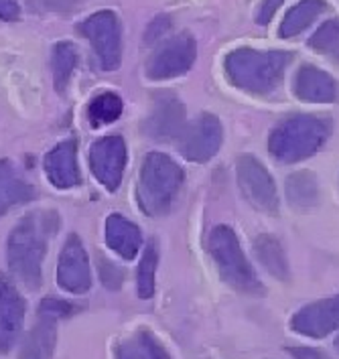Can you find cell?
<instances>
[{
    "label": "cell",
    "mask_w": 339,
    "mask_h": 359,
    "mask_svg": "<svg viewBox=\"0 0 339 359\" xmlns=\"http://www.w3.org/2000/svg\"><path fill=\"white\" fill-rule=\"evenodd\" d=\"M171 25H173V22H171V19L167 15L157 17V19L149 25L147 35H145V41H147V43H152V41H157V39H163L171 31Z\"/></svg>",
    "instance_id": "4dcf8cb0"
},
{
    "label": "cell",
    "mask_w": 339,
    "mask_h": 359,
    "mask_svg": "<svg viewBox=\"0 0 339 359\" xmlns=\"http://www.w3.org/2000/svg\"><path fill=\"white\" fill-rule=\"evenodd\" d=\"M183 185V169L169 154L149 152L140 165L136 183V201L147 215L169 213Z\"/></svg>",
    "instance_id": "3957f363"
},
{
    "label": "cell",
    "mask_w": 339,
    "mask_h": 359,
    "mask_svg": "<svg viewBox=\"0 0 339 359\" xmlns=\"http://www.w3.org/2000/svg\"><path fill=\"white\" fill-rule=\"evenodd\" d=\"M106 244L122 260H134L142 246V233L131 219L112 213L106 219Z\"/></svg>",
    "instance_id": "ac0fdd59"
},
{
    "label": "cell",
    "mask_w": 339,
    "mask_h": 359,
    "mask_svg": "<svg viewBox=\"0 0 339 359\" xmlns=\"http://www.w3.org/2000/svg\"><path fill=\"white\" fill-rule=\"evenodd\" d=\"M323 11H325V0H301V2H297L281 22V29H279L281 37H297L319 17Z\"/></svg>",
    "instance_id": "cb8c5ba5"
},
{
    "label": "cell",
    "mask_w": 339,
    "mask_h": 359,
    "mask_svg": "<svg viewBox=\"0 0 339 359\" xmlns=\"http://www.w3.org/2000/svg\"><path fill=\"white\" fill-rule=\"evenodd\" d=\"M29 6L37 13L69 15L84 6V0H29Z\"/></svg>",
    "instance_id": "f1b7e54d"
},
{
    "label": "cell",
    "mask_w": 339,
    "mask_h": 359,
    "mask_svg": "<svg viewBox=\"0 0 339 359\" xmlns=\"http://www.w3.org/2000/svg\"><path fill=\"white\" fill-rule=\"evenodd\" d=\"M236 172H238V185L242 189V195L252 208L262 211L266 215L279 213L277 183L256 156L252 154L240 156L236 165Z\"/></svg>",
    "instance_id": "ba28073f"
},
{
    "label": "cell",
    "mask_w": 339,
    "mask_h": 359,
    "mask_svg": "<svg viewBox=\"0 0 339 359\" xmlns=\"http://www.w3.org/2000/svg\"><path fill=\"white\" fill-rule=\"evenodd\" d=\"M145 134L154 140L169 142L179 138L185 128V106L173 94H161L154 97L152 110L145 120Z\"/></svg>",
    "instance_id": "5bb4252c"
},
{
    "label": "cell",
    "mask_w": 339,
    "mask_h": 359,
    "mask_svg": "<svg viewBox=\"0 0 339 359\" xmlns=\"http://www.w3.org/2000/svg\"><path fill=\"white\" fill-rule=\"evenodd\" d=\"M57 284L72 294H86L92 288V268L81 238L72 233L61 248L57 262Z\"/></svg>",
    "instance_id": "8fae6325"
},
{
    "label": "cell",
    "mask_w": 339,
    "mask_h": 359,
    "mask_svg": "<svg viewBox=\"0 0 339 359\" xmlns=\"http://www.w3.org/2000/svg\"><path fill=\"white\" fill-rule=\"evenodd\" d=\"M309 47L319 55L339 61V20H325L309 39Z\"/></svg>",
    "instance_id": "4316f807"
},
{
    "label": "cell",
    "mask_w": 339,
    "mask_h": 359,
    "mask_svg": "<svg viewBox=\"0 0 339 359\" xmlns=\"http://www.w3.org/2000/svg\"><path fill=\"white\" fill-rule=\"evenodd\" d=\"M286 351L295 359H329L325 353H321L319 349H313V347H288Z\"/></svg>",
    "instance_id": "836d02e7"
},
{
    "label": "cell",
    "mask_w": 339,
    "mask_h": 359,
    "mask_svg": "<svg viewBox=\"0 0 339 359\" xmlns=\"http://www.w3.org/2000/svg\"><path fill=\"white\" fill-rule=\"evenodd\" d=\"M35 199V187L25 179L20 169L11 161H0V217L17 205H25Z\"/></svg>",
    "instance_id": "e0dca14e"
},
{
    "label": "cell",
    "mask_w": 339,
    "mask_h": 359,
    "mask_svg": "<svg viewBox=\"0 0 339 359\" xmlns=\"http://www.w3.org/2000/svg\"><path fill=\"white\" fill-rule=\"evenodd\" d=\"M79 311V306L65 299H59V297H45L41 304H39V315H45V317H51V319H67L72 317L74 313Z\"/></svg>",
    "instance_id": "83f0119b"
},
{
    "label": "cell",
    "mask_w": 339,
    "mask_h": 359,
    "mask_svg": "<svg viewBox=\"0 0 339 359\" xmlns=\"http://www.w3.org/2000/svg\"><path fill=\"white\" fill-rule=\"evenodd\" d=\"M45 172L55 189H74L81 183L77 165V142L74 138L59 142L55 149L45 154Z\"/></svg>",
    "instance_id": "9a60e30c"
},
{
    "label": "cell",
    "mask_w": 339,
    "mask_h": 359,
    "mask_svg": "<svg viewBox=\"0 0 339 359\" xmlns=\"http://www.w3.org/2000/svg\"><path fill=\"white\" fill-rule=\"evenodd\" d=\"M116 359H167V353L151 331L138 329L116 347Z\"/></svg>",
    "instance_id": "603a6c76"
},
{
    "label": "cell",
    "mask_w": 339,
    "mask_h": 359,
    "mask_svg": "<svg viewBox=\"0 0 339 359\" xmlns=\"http://www.w3.org/2000/svg\"><path fill=\"white\" fill-rule=\"evenodd\" d=\"M286 199L299 211L313 209L319 203V183L315 172L311 170H297L286 179Z\"/></svg>",
    "instance_id": "44dd1931"
},
{
    "label": "cell",
    "mask_w": 339,
    "mask_h": 359,
    "mask_svg": "<svg viewBox=\"0 0 339 359\" xmlns=\"http://www.w3.org/2000/svg\"><path fill=\"white\" fill-rule=\"evenodd\" d=\"M98 274H100V280L102 284L108 288V290H120L122 283H124V272L118 268V266L110 262L108 258H100L98 262Z\"/></svg>",
    "instance_id": "f546056e"
},
{
    "label": "cell",
    "mask_w": 339,
    "mask_h": 359,
    "mask_svg": "<svg viewBox=\"0 0 339 359\" xmlns=\"http://www.w3.org/2000/svg\"><path fill=\"white\" fill-rule=\"evenodd\" d=\"M77 63H79V51L74 43L59 41L53 45V49H51V76H53L55 92L63 94L67 90Z\"/></svg>",
    "instance_id": "7402d4cb"
},
{
    "label": "cell",
    "mask_w": 339,
    "mask_h": 359,
    "mask_svg": "<svg viewBox=\"0 0 339 359\" xmlns=\"http://www.w3.org/2000/svg\"><path fill=\"white\" fill-rule=\"evenodd\" d=\"M27 317V303L8 276L0 272V353L6 355L19 343Z\"/></svg>",
    "instance_id": "7c38bea8"
},
{
    "label": "cell",
    "mask_w": 339,
    "mask_h": 359,
    "mask_svg": "<svg viewBox=\"0 0 339 359\" xmlns=\"http://www.w3.org/2000/svg\"><path fill=\"white\" fill-rule=\"evenodd\" d=\"M254 256L258 258V262L264 266V270L268 274H272L274 278L286 283L291 276V268H288V260L284 254L281 242L270 236V233H262L254 240Z\"/></svg>",
    "instance_id": "ffe728a7"
},
{
    "label": "cell",
    "mask_w": 339,
    "mask_h": 359,
    "mask_svg": "<svg viewBox=\"0 0 339 359\" xmlns=\"http://www.w3.org/2000/svg\"><path fill=\"white\" fill-rule=\"evenodd\" d=\"M208 250L224 283L242 294H262V283L248 262L240 240L232 227H213L208 238Z\"/></svg>",
    "instance_id": "5b68a950"
},
{
    "label": "cell",
    "mask_w": 339,
    "mask_h": 359,
    "mask_svg": "<svg viewBox=\"0 0 339 359\" xmlns=\"http://www.w3.org/2000/svg\"><path fill=\"white\" fill-rule=\"evenodd\" d=\"M59 229V215L53 209L31 211L13 227L6 242V262L11 274L27 288H39L43 283V262L49 240Z\"/></svg>",
    "instance_id": "6da1fadb"
},
{
    "label": "cell",
    "mask_w": 339,
    "mask_h": 359,
    "mask_svg": "<svg viewBox=\"0 0 339 359\" xmlns=\"http://www.w3.org/2000/svg\"><path fill=\"white\" fill-rule=\"evenodd\" d=\"M81 37L90 41L104 72H114L122 61V27L112 11H98L77 25Z\"/></svg>",
    "instance_id": "8992f818"
},
{
    "label": "cell",
    "mask_w": 339,
    "mask_h": 359,
    "mask_svg": "<svg viewBox=\"0 0 339 359\" xmlns=\"http://www.w3.org/2000/svg\"><path fill=\"white\" fill-rule=\"evenodd\" d=\"M122 110H124V104H122L120 95L114 92H102L90 100V104L86 108V116L94 128H102V126L116 122L122 116Z\"/></svg>",
    "instance_id": "d4e9b609"
},
{
    "label": "cell",
    "mask_w": 339,
    "mask_h": 359,
    "mask_svg": "<svg viewBox=\"0 0 339 359\" xmlns=\"http://www.w3.org/2000/svg\"><path fill=\"white\" fill-rule=\"evenodd\" d=\"M57 341V319L39 315L37 325L31 329L20 347L19 359H51Z\"/></svg>",
    "instance_id": "d6986e66"
},
{
    "label": "cell",
    "mask_w": 339,
    "mask_h": 359,
    "mask_svg": "<svg viewBox=\"0 0 339 359\" xmlns=\"http://www.w3.org/2000/svg\"><path fill=\"white\" fill-rule=\"evenodd\" d=\"M293 55L286 51H256L238 47L226 57V76L230 83L246 94H270L283 79Z\"/></svg>",
    "instance_id": "7a4b0ae2"
},
{
    "label": "cell",
    "mask_w": 339,
    "mask_h": 359,
    "mask_svg": "<svg viewBox=\"0 0 339 359\" xmlns=\"http://www.w3.org/2000/svg\"><path fill=\"white\" fill-rule=\"evenodd\" d=\"M284 0H262L260 2V8H258V17H256V22L258 25H268L272 17L277 15V11L283 6Z\"/></svg>",
    "instance_id": "1f68e13d"
},
{
    "label": "cell",
    "mask_w": 339,
    "mask_h": 359,
    "mask_svg": "<svg viewBox=\"0 0 339 359\" xmlns=\"http://www.w3.org/2000/svg\"><path fill=\"white\" fill-rule=\"evenodd\" d=\"M291 329L303 337L323 339L339 329V294L305 304L291 317Z\"/></svg>",
    "instance_id": "4fadbf2b"
},
{
    "label": "cell",
    "mask_w": 339,
    "mask_h": 359,
    "mask_svg": "<svg viewBox=\"0 0 339 359\" xmlns=\"http://www.w3.org/2000/svg\"><path fill=\"white\" fill-rule=\"evenodd\" d=\"M224 142V126L218 116L204 112L179 136V152L191 163L211 161Z\"/></svg>",
    "instance_id": "9c48e42d"
},
{
    "label": "cell",
    "mask_w": 339,
    "mask_h": 359,
    "mask_svg": "<svg viewBox=\"0 0 339 359\" xmlns=\"http://www.w3.org/2000/svg\"><path fill=\"white\" fill-rule=\"evenodd\" d=\"M197 57L195 39L189 33H181L161 43L145 65V76L152 81L173 79L187 74Z\"/></svg>",
    "instance_id": "52a82bcc"
},
{
    "label": "cell",
    "mask_w": 339,
    "mask_h": 359,
    "mask_svg": "<svg viewBox=\"0 0 339 359\" xmlns=\"http://www.w3.org/2000/svg\"><path fill=\"white\" fill-rule=\"evenodd\" d=\"M293 92L309 104H331L338 97V83L335 79L315 65H301L295 74Z\"/></svg>",
    "instance_id": "2e32d148"
},
{
    "label": "cell",
    "mask_w": 339,
    "mask_h": 359,
    "mask_svg": "<svg viewBox=\"0 0 339 359\" xmlns=\"http://www.w3.org/2000/svg\"><path fill=\"white\" fill-rule=\"evenodd\" d=\"M329 138V122L313 114H295L268 136V152L283 165L301 163L321 151Z\"/></svg>",
    "instance_id": "277c9868"
},
{
    "label": "cell",
    "mask_w": 339,
    "mask_h": 359,
    "mask_svg": "<svg viewBox=\"0 0 339 359\" xmlns=\"http://www.w3.org/2000/svg\"><path fill=\"white\" fill-rule=\"evenodd\" d=\"M159 260H161L159 244H157V240H151L142 252L138 272H136V290L142 301H149L154 297V276H157Z\"/></svg>",
    "instance_id": "484cf974"
},
{
    "label": "cell",
    "mask_w": 339,
    "mask_h": 359,
    "mask_svg": "<svg viewBox=\"0 0 339 359\" xmlns=\"http://www.w3.org/2000/svg\"><path fill=\"white\" fill-rule=\"evenodd\" d=\"M20 17V6L17 0H0V20H17Z\"/></svg>",
    "instance_id": "d6a6232c"
},
{
    "label": "cell",
    "mask_w": 339,
    "mask_h": 359,
    "mask_svg": "<svg viewBox=\"0 0 339 359\" xmlns=\"http://www.w3.org/2000/svg\"><path fill=\"white\" fill-rule=\"evenodd\" d=\"M90 161V169L94 172V177L104 185V189L118 191L124 169H126V161H128V151H126V142L122 136H104L100 140H95L88 154Z\"/></svg>",
    "instance_id": "30bf717a"
},
{
    "label": "cell",
    "mask_w": 339,
    "mask_h": 359,
    "mask_svg": "<svg viewBox=\"0 0 339 359\" xmlns=\"http://www.w3.org/2000/svg\"><path fill=\"white\" fill-rule=\"evenodd\" d=\"M335 347H338V351H339V339L335 341Z\"/></svg>",
    "instance_id": "e575fe53"
}]
</instances>
